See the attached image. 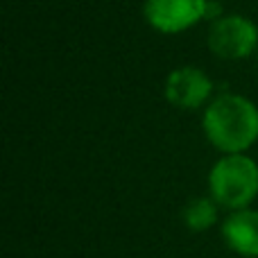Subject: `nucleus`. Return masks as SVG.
<instances>
[{
	"label": "nucleus",
	"mask_w": 258,
	"mask_h": 258,
	"mask_svg": "<svg viewBox=\"0 0 258 258\" xmlns=\"http://www.w3.org/2000/svg\"><path fill=\"white\" fill-rule=\"evenodd\" d=\"M202 129L222 154H247L258 141V107L247 95L220 93L204 107Z\"/></svg>",
	"instance_id": "f257e3e1"
},
{
	"label": "nucleus",
	"mask_w": 258,
	"mask_h": 258,
	"mask_svg": "<svg viewBox=\"0 0 258 258\" xmlns=\"http://www.w3.org/2000/svg\"><path fill=\"white\" fill-rule=\"evenodd\" d=\"M209 195L220 209H249L258 197V163L249 154H222L209 170Z\"/></svg>",
	"instance_id": "f03ea898"
},
{
	"label": "nucleus",
	"mask_w": 258,
	"mask_h": 258,
	"mask_svg": "<svg viewBox=\"0 0 258 258\" xmlns=\"http://www.w3.org/2000/svg\"><path fill=\"white\" fill-rule=\"evenodd\" d=\"M206 43L215 57L242 61L258 50V25L242 14H222L211 21Z\"/></svg>",
	"instance_id": "7ed1b4c3"
},
{
	"label": "nucleus",
	"mask_w": 258,
	"mask_h": 258,
	"mask_svg": "<svg viewBox=\"0 0 258 258\" xmlns=\"http://www.w3.org/2000/svg\"><path fill=\"white\" fill-rule=\"evenodd\" d=\"M211 0H145L143 16L161 34H181L209 18Z\"/></svg>",
	"instance_id": "20e7f679"
},
{
	"label": "nucleus",
	"mask_w": 258,
	"mask_h": 258,
	"mask_svg": "<svg viewBox=\"0 0 258 258\" xmlns=\"http://www.w3.org/2000/svg\"><path fill=\"white\" fill-rule=\"evenodd\" d=\"M213 80L197 66L172 68L165 77L163 95L172 107L181 111H197L213 100Z\"/></svg>",
	"instance_id": "39448f33"
},
{
	"label": "nucleus",
	"mask_w": 258,
	"mask_h": 258,
	"mask_svg": "<svg viewBox=\"0 0 258 258\" xmlns=\"http://www.w3.org/2000/svg\"><path fill=\"white\" fill-rule=\"evenodd\" d=\"M222 240L233 254L242 258H258V209L231 211L222 220Z\"/></svg>",
	"instance_id": "423d86ee"
},
{
	"label": "nucleus",
	"mask_w": 258,
	"mask_h": 258,
	"mask_svg": "<svg viewBox=\"0 0 258 258\" xmlns=\"http://www.w3.org/2000/svg\"><path fill=\"white\" fill-rule=\"evenodd\" d=\"M218 215H220V206L213 202V197H192L181 211V220L190 231L202 233L209 231L211 227L218 224Z\"/></svg>",
	"instance_id": "0eeeda50"
}]
</instances>
